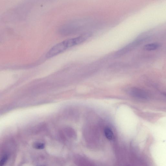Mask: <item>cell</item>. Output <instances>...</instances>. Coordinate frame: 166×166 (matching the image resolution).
Returning a JSON list of instances; mask_svg holds the SVG:
<instances>
[{
  "instance_id": "4",
  "label": "cell",
  "mask_w": 166,
  "mask_h": 166,
  "mask_svg": "<svg viewBox=\"0 0 166 166\" xmlns=\"http://www.w3.org/2000/svg\"><path fill=\"white\" fill-rule=\"evenodd\" d=\"M33 146L37 149H42L45 147V144L42 143L36 142L33 144Z\"/></svg>"
},
{
  "instance_id": "5",
  "label": "cell",
  "mask_w": 166,
  "mask_h": 166,
  "mask_svg": "<svg viewBox=\"0 0 166 166\" xmlns=\"http://www.w3.org/2000/svg\"><path fill=\"white\" fill-rule=\"evenodd\" d=\"M8 159V156L6 154H5L2 157L1 163H0V165L1 166H4L7 162Z\"/></svg>"
},
{
  "instance_id": "2",
  "label": "cell",
  "mask_w": 166,
  "mask_h": 166,
  "mask_svg": "<svg viewBox=\"0 0 166 166\" xmlns=\"http://www.w3.org/2000/svg\"><path fill=\"white\" fill-rule=\"evenodd\" d=\"M160 47L159 44L157 43H151L144 45V50L146 51H150L155 50Z\"/></svg>"
},
{
  "instance_id": "1",
  "label": "cell",
  "mask_w": 166,
  "mask_h": 166,
  "mask_svg": "<svg viewBox=\"0 0 166 166\" xmlns=\"http://www.w3.org/2000/svg\"><path fill=\"white\" fill-rule=\"evenodd\" d=\"M129 93L130 95L137 98H146L147 95L143 91L137 88H131Z\"/></svg>"
},
{
  "instance_id": "3",
  "label": "cell",
  "mask_w": 166,
  "mask_h": 166,
  "mask_svg": "<svg viewBox=\"0 0 166 166\" xmlns=\"http://www.w3.org/2000/svg\"><path fill=\"white\" fill-rule=\"evenodd\" d=\"M105 135L106 138L109 140H112L114 137V134L110 128H106L104 130Z\"/></svg>"
}]
</instances>
